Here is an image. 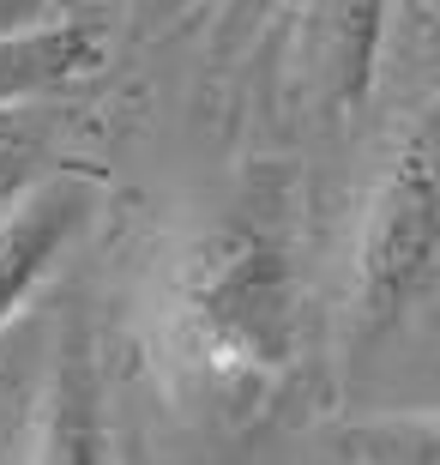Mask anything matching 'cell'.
Segmentation results:
<instances>
[{
    "instance_id": "obj_1",
    "label": "cell",
    "mask_w": 440,
    "mask_h": 465,
    "mask_svg": "<svg viewBox=\"0 0 440 465\" xmlns=\"http://www.w3.org/2000/svg\"><path fill=\"white\" fill-rule=\"evenodd\" d=\"M302 272L271 224L223 218L175 254L157 302V351L175 393L223 423L278 405L302 362Z\"/></svg>"
},
{
    "instance_id": "obj_2",
    "label": "cell",
    "mask_w": 440,
    "mask_h": 465,
    "mask_svg": "<svg viewBox=\"0 0 440 465\" xmlns=\"http://www.w3.org/2000/svg\"><path fill=\"white\" fill-rule=\"evenodd\" d=\"M440 296V91L380 157L344 272V362H362Z\"/></svg>"
},
{
    "instance_id": "obj_3",
    "label": "cell",
    "mask_w": 440,
    "mask_h": 465,
    "mask_svg": "<svg viewBox=\"0 0 440 465\" xmlns=\"http://www.w3.org/2000/svg\"><path fill=\"white\" fill-rule=\"evenodd\" d=\"M24 465H115L109 375H103V357H97V332L79 309L61 321V339L49 351V375L36 381Z\"/></svg>"
},
{
    "instance_id": "obj_4",
    "label": "cell",
    "mask_w": 440,
    "mask_h": 465,
    "mask_svg": "<svg viewBox=\"0 0 440 465\" xmlns=\"http://www.w3.org/2000/svg\"><path fill=\"white\" fill-rule=\"evenodd\" d=\"M392 0H289V49L308 104L326 121L362 115L386 54Z\"/></svg>"
},
{
    "instance_id": "obj_5",
    "label": "cell",
    "mask_w": 440,
    "mask_h": 465,
    "mask_svg": "<svg viewBox=\"0 0 440 465\" xmlns=\"http://www.w3.org/2000/svg\"><path fill=\"white\" fill-rule=\"evenodd\" d=\"M91 212H97V182L85 170H54L0 218V332L31 309V296L85 236Z\"/></svg>"
},
{
    "instance_id": "obj_6",
    "label": "cell",
    "mask_w": 440,
    "mask_h": 465,
    "mask_svg": "<svg viewBox=\"0 0 440 465\" xmlns=\"http://www.w3.org/2000/svg\"><path fill=\"white\" fill-rule=\"evenodd\" d=\"M109 67L103 18L54 13L43 25L0 31V109H49Z\"/></svg>"
},
{
    "instance_id": "obj_7",
    "label": "cell",
    "mask_w": 440,
    "mask_h": 465,
    "mask_svg": "<svg viewBox=\"0 0 440 465\" xmlns=\"http://www.w3.org/2000/svg\"><path fill=\"white\" fill-rule=\"evenodd\" d=\"M338 453L350 465H440V411L356 417L338 430Z\"/></svg>"
},
{
    "instance_id": "obj_8",
    "label": "cell",
    "mask_w": 440,
    "mask_h": 465,
    "mask_svg": "<svg viewBox=\"0 0 440 465\" xmlns=\"http://www.w3.org/2000/svg\"><path fill=\"white\" fill-rule=\"evenodd\" d=\"M54 170V109H0V218Z\"/></svg>"
},
{
    "instance_id": "obj_9",
    "label": "cell",
    "mask_w": 440,
    "mask_h": 465,
    "mask_svg": "<svg viewBox=\"0 0 440 465\" xmlns=\"http://www.w3.org/2000/svg\"><path fill=\"white\" fill-rule=\"evenodd\" d=\"M31 411H36V387H13V375H0V465H24Z\"/></svg>"
},
{
    "instance_id": "obj_10",
    "label": "cell",
    "mask_w": 440,
    "mask_h": 465,
    "mask_svg": "<svg viewBox=\"0 0 440 465\" xmlns=\"http://www.w3.org/2000/svg\"><path fill=\"white\" fill-rule=\"evenodd\" d=\"M278 13H289V0H223L218 6V49H241V43H254Z\"/></svg>"
},
{
    "instance_id": "obj_11",
    "label": "cell",
    "mask_w": 440,
    "mask_h": 465,
    "mask_svg": "<svg viewBox=\"0 0 440 465\" xmlns=\"http://www.w3.org/2000/svg\"><path fill=\"white\" fill-rule=\"evenodd\" d=\"M43 18H54V0H0V31L43 25Z\"/></svg>"
},
{
    "instance_id": "obj_12",
    "label": "cell",
    "mask_w": 440,
    "mask_h": 465,
    "mask_svg": "<svg viewBox=\"0 0 440 465\" xmlns=\"http://www.w3.org/2000/svg\"><path fill=\"white\" fill-rule=\"evenodd\" d=\"M193 6H200V0H145V18H152V25H175V18L193 13Z\"/></svg>"
},
{
    "instance_id": "obj_13",
    "label": "cell",
    "mask_w": 440,
    "mask_h": 465,
    "mask_svg": "<svg viewBox=\"0 0 440 465\" xmlns=\"http://www.w3.org/2000/svg\"><path fill=\"white\" fill-rule=\"evenodd\" d=\"M79 6H85V0H54V13H79Z\"/></svg>"
}]
</instances>
